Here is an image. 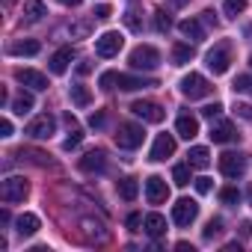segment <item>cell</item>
<instances>
[{"instance_id":"6da1fadb","label":"cell","mask_w":252,"mask_h":252,"mask_svg":"<svg viewBox=\"0 0 252 252\" xmlns=\"http://www.w3.org/2000/svg\"><path fill=\"white\" fill-rule=\"evenodd\" d=\"M143 140H146L143 125H137V122H122V125H119V131H116V146H119V149L134 152V149L143 146Z\"/></svg>"},{"instance_id":"7a4b0ae2","label":"cell","mask_w":252,"mask_h":252,"mask_svg":"<svg viewBox=\"0 0 252 252\" xmlns=\"http://www.w3.org/2000/svg\"><path fill=\"white\" fill-rule=\"evenodd\" d=\"M131 68H137V71H152V68H158L160 65V51L155 48V45H137L134 51H131Z\"/></svg>"},{"instance_id":"3957f363","label":"cell","mask_w":252,"mask_h":252,"mask_svg":"<svg viewBox=\"0 0 252 252\" xmlns=\"http://www.w3.org/2000/svg\"><path fill=\"white\" fill-rule=\"evenodd\" d=\"M205 63H208V68H211L214 74H225L228 65H231V42H217V45L208 51Z\"/></svg>"},{"instance_id":"277c9868","label":"cell","mask_w":252,"mask_h":252,"mask_svg":"<svg viewBox=\"0 0 252 252\" xmlns=\"http://www.w3.org/2000/svg\"><path fill=\"white\" fill-rule=\"evenodd\" d=\"M30 193V184L21 178V175H9L3 184H0V199H3L6 205H15V202H24Z\"/></svg>"},{"instance_id":"5b68a950","label":"cell","mask_w":252,"mask_h":252,"mask_svg":"<svg viewBox=\"0 0 252 252\" xmlns=\"http://www.w3.org/2000/svg\"><path fill=\"white\" fill-rule=\"evenodd\" d=\"M181 95H184V98H190V101L205 98V95H211V83H208L202 74L190 71L187 77H181Z\"/></svg>"},{"instance_id":"8992f818","label":"cell","mask_w":252,"mask_h":252,"mask_svg":"<svg viewBox=\"0 0 252 252\" xmlns=\"http://www.w3.org/2000/svg\"><path fill=\"white\" fill-rule=\"evenodd\" d=\"M54 131H57V119L51 116V113H42V116H36L30 125H27V137H33V140H51L54 137Z\"/></svg>"},{"instance_id":"52a82bcc","label":"cell","mask_w":252,"mask_h":252,"mask_svg":"<svg viewBox=\"0 0 252 252\" xmlns=\"http://www.w3.org/2000/svg\"><path fill=\"white\" fill-rule=\"evenodd\" d=\"M122 45H125V36L119 30H107L95 39V54L98 57H116L122 51Z\"/></svg>"},{"instance_id":"ba28073f","label":"cell","mask_w":252,"mask_h":252,"mask_svg":"<svg viewBox=\"0 0 252 252\" xmlns=\"http://www.w3.org/2000/svg\"><path fill=\"white\" fill-rule=\"evenodd\" d=\"M220 172H222L225 178H240V175L246 172V155H240V152H225V155L220 158Z\"/></svg>"},{"instance_id":"9c48e42d","label":"cell","mask_w":252,"mask_h":252,"mask_svg":"<svg viewBox=\"0 0 252 252\" xmlns=\"http://www.w3.org/2000/svg\"><path fill=\"white\" fill-rule=\"evenodd\" d=\"M131 113L140 116L143 122H155V125L166 119V110H163L160 104H155V101H134V104H131Z\"/></svg>"},{"instance_id":"30bf717a","label":"cell","mask_w":252,"mask_h":252,"mask_svg":"<svg viewBox=\"0 0 252 252\" xmlns=\"http://www.w3.org/2000/svg\"><path fill=\"white\" fill-rule=\"evenodd\" d=\"M196 217H199V205H196L193 199H178V202L172 205V220H175V225H190Z\"/></svg>"},{"instance_id":"8fae6325","label":"cell","mask_w":252,"mask_h":252,"mask_svg":"<svg viewBox=\"0 0 252 252\" xmlns=\"http://www.w3.org/2000/svg\"><path fill=\"white\" fill-rule=\"evenodd\" d=\"M166 196H169V187H166V181L160 175L146 178V199H149V205H163Z\"/></svg>"},{"instance_id":"7c38bea8","label":"cell","mask_w":252,"mask_h":252,"mask_svg":"<svg viewBox=\"0 0 252 252\" xmlns=\"http://www.w3.org/2000/svg\"><path fill=\"white\" fill-rule=\"evenodd\" d=\"M15 80L24 83L27 89H36V92H45L48 89V77L42 71H36V68H18L15 71Z\"/></svg>"},{"instance_id":"4fadbf2b","label":"cell","mask_w":252,"mask_h":252,"mask_svg":"<svg viewBox=\"0 0 252 252\" xmlns=\"http://www.w3.org/2000/svg\"><path fill=\"white\" fill-rule=\"evenodd\" d=\"M175 155V137L172 134H158V140H155V146H152V160H166V158H172Z\"/></svg>"},{"instance_id":"5bb4252c","label":"cell","mask_w":252,"mask_h":252,"mask_svg":"<svg viewBox=\"0 0 252 252\" xmlns=\"http://www.w3.org/2000/svg\"><path fill=\"white\" fill-rule=\"evenodd\" d=\"M104 166H107V155L101 149H92V152H86L80 158V169L83 172H104Z\"/></svg>"},{"instance_id":"9a60e30c","label":"cell","mask_w":252,"mask_h":252,"mask_svg":"<svg viewBox=\"0 0 252 252\" xmlns=\"http://www.w3.org/2000/svg\"><path fill=\"white\" fill-rule=\"evenodd\" d=\"M240 134H237V128L231 122H217V125H211V140L214 143H234Z\"/></svg>"},{"instance_id":"2e32d148","label":"cell","mask_w":252,"mask_h":252,"mask_svg":"<svg viewBox=\"0 0 252 252\" xmlns=\"http://www.w3.org/2000/svg\"><path fill=\"white\" fill-rule=\"evenodd\" d=\"M71 60H74V51H71V48H60V51H54V54H51L48 65H51V71H54V74H65Z\"/></svg>"},{"instance_id":"e0dca14e","label":"cell","mask_w":252,"mask_h":252,"mask_svg":"<svg viewBox=\"0 0 252 252\" xmlns=\"http://www.w3.org/2000/svg\"><path fill=\"white\" fill-rule=\"evenodd\" d=\"M175 131H178V137H181V140H193V137L199 134V119H196V116H190V113L178 116Z\"/></svg>"},{"instance_id":"ac0fdd59","label":"cell","mask_w":252,"mask_h":252,"mask_svg":"<svg viewBox=\"0 0 252 252\" xmlns=\"http://www.w3.org/2000/svg\"><path fill=\"white\" fill-rule=\"evenodd\" d=\"M65 125H68V137H65L63 149H65V152H71V149H77V146L83 143V131H80V125H77V119H74L71 113L65 116Z\"/></svg>"},{"instance_id":"d6986e66","label":"cell","mask_w":252,"mask_h":252,"mask_svg":"<svg viewBox=\"0 0 252 252\" xmlns=\"http://www.w3.org/2000/svg\"><path fill=\"white\" fill-rule=\"evenodd\" d=\"M39 225H42V222H39L36 214H21V217L15 220V231H18L21 237H33V234L39 231Z\"/></svg>"},{"instance_id":"ffe728a7","label":"cell","mask_w":252,"mask_h":252,"mask_svg":"<svg viewBox=\"0 0 252 252\" xmlns=\"http://www.w3.org/2000/svg\"><path fill=\"white\" fill-rule=\"evenodd\" d=\"M143 228H146L149 237H160V234H166V217L163 214H149L143 220Z\"/></svg>"},{"instance_id":"44dd1931","label":"cell","mask_w":252,"mask_h":252,"mask_svg":"<svg viewBox=\"0 0 252 252\" xmlns=\"http://www.w3.org/2000/svg\"><path fill=\"white\" fill-rule=\"evenodd\" d=\"M187 163H190L193 169H205V166H211V152H208L205 146H193V149L187 152Z\"/></svg>"},{"instance_id":"7402d4cb","label":"cell","mask_w":252,"mask_h":252,"mask_svg":"<svg viewBox=\"0 0 252 252\" xmlns=\"http://www.w3.org/2000/svg\"><path fill=\"white\" fill-rule=\"evenodd\" d=\"M39 51H42V45H39L36 39H21V42H15V45L9 48L12 57H36Z\"/></svg>"},{"instance_id":"603a6c76","label":"cell","mask_w":252,"mask_h":252,"mask_svg":"<svg viewBox=\"0 0 252 252\" xmlns=\"http://www.w3.org/2000/svg\"><path fill=\"white\" fill-rule=\"evenodd\" d=\"M193 57H196V48L193 45H184V42H175L172 45V65H187Z\"/></svg>"},{"instance_id":"cb8c5ba5","label":"cell","mask_w":252,"mask_h":252,"mask_svg":"<svg viewBox=\"0 0 252 252\" xmlns=\"http://www.w3.org/2000/svg\"><path fill=\"white\" fill-rule=\"evenodd\" d=\"M45 15H48V6L42 3V0H24V18H27L30 24L42 21Z\"/></svg>"},{"instance_id":"d4e9b609","label":"cell","mask_w":252,"mask_h":252,"mask_svg":"<svg viewBox=\"0 0 252 252\" xmlns=\"http://www.w3.org/2000/svg\"><path fill=\"white\" fill-rule=\"evenodd\" d=\"M146 86H158L155 80H146V77H131V74H119V89L125 92H134V89H146Z\"/></svg>"},{"instance_id":"484cf974","label":"cell","mask_w":252,"mask_h":252,"mask_svg":"<svg viewBox=\"0 0 252 252\" xmlns=\"http://www.w3.org/2000/svg\"><path fill=\"white\" fill-rule=\"evenodd\" d=\"M178 30H181V36H187V39H193V42H202V39H205V30H202V24H199L196 18H184V21L178 24Z\"/></svg>"},{"instance_id":"4316f807","label":"cell","mask_w":252,"mask_h":252,"mask_svg":"<svg viewBox=\"0 0 252 252\" xmlns=\"http://www.w3.org/2000/svg\"><path fill=\"white\" fill-rule=\"evenodd\" d=\"M33 104H36V101H33L30 92H18V95L12 98V110H15L18 116H27V113L33 110Z\"/></svg>"},{"instance_id":"83f0119b","label":"cell","mask_w":252,"mask_h":252,"mask_svg":"<svg viewBox=\"0 0 252 252\" xmlns=\"http://www.w3.org/2000/svg\"><path fill=\"white\" fill-rule=\"evenodd\" d=\"M71 104L74 107H89L92 104V95H89V89L83 83H74L71 86Z\"/></svg>"},{"instance_id":"f1b7e54d","label":"cell","mask_w":252,"mask_h":252,"mask_svg":"<svg viewBox=\"0 0 252 252\" xmlns=\"http://www.w3.org/2000/svg\"><path fill=\"white\" fill-rule=\"evenodd\" d=\"M80 225H83V234H86V240H98V243H101V240L107 237V231L101 228V222H92V220H83Z\"/></svg>"},{"instance_id":"f546056e","label":"cell","mask_w":252,"mask_h":252,"mask_svg":"<svg viewBox=\"0 0 252 252\" xmlns=\"http://www.w3.org/2000/svg\"><path fill=\"white\" fill-rule=\"evenodd\" d=\"M137 190H140V187H137L134 178H122V181H119V196H122L125 202H134V199H137Z\"/></svg>"},{"instance_id":"4dcf8cb0","label":"cell","mask_w":252,"mask_h":252,"mask_svg":"<svg viewBox=\"0 0 252 252\" xmlns=\"http://www.w3.org/2000/svg\"><path fill=\"white\" fill-rule=\"evenodd\" d=\"M190 169H193L190 163H178V166L172 169V181H175L178 187H187V184L193 181V178H190Z\"/></svg>"},{"instance_id":"1f68e13d","label":"cell","mask_w":252,"mask_h":252,"mask_svg":"<svg viewBox=\"0 0 252 252\" xmlns=\"http://www.w3.org/2000/svg\"><path fill=\"white\" fill-rule=\"evenodd\" d=\"M243 9H246V0H225V3H222V12L228 18H237Z\"/></svg>"},{"instance_id":"d6a6232c","label":"cell","mask_w":252,"mask_h":252,"mask_svg":"<svg viewBox=\"0 0 252 252\" xmlns=\"http://www.w3.org/2000/svg\"><path fill=\"white\" fill-rule=\"evenodd\" d=\"M231 86H234V92H240V95H252V74H237V80H234Z\"/></svg>"},{"instance_id":"836d02e7","label":"cell","mask_w":252,"mask_h":252,"mask_svg":"<svg viewBox=\"0 0 252 252\" xmlns=\"http://www.w3.org/2000/svg\"><path fill=\"white\" fill-rule=\"evenodd\" d=\"M155 27H158V33H166L172 27V18L166 15V9H158L155 12Z\"/></svg>"},{"instance_id":"e575fe53","label":"cell","mask_w":252,"mask_h":252,"mask_svg":"<svg viewBox=\"0 0 252 252\" xmlns=\"http://www.w3.org/2000/svg\"><path fill=\"white\" fill-rule=\"evenodd\" d=\"M92 33V21H77L71 24V39H86Z\"/></svg>"},{"instance_id":"d590c367","label":"cell","mask_w":252,"mask_h":252,"mask_svg":"<svg viewBox=\"0 0 252 252\" xmlns=\"http://www.w3.org/2000/svg\"><path fill=\"white\" fill-rule=\"evenodd\" d=\"M220 202H222V205H237V202H240V190H237V187L220 190Z\"/></svg>"},{"instance_id":"8d00e7d4","label":"cell","mask_w":252,"mask_h":252,"mask_svg":"<svg viewBox=\"0 0 252 252\" xmlns=\"http://www.w3.org/2000/svg\"><path fill=\"white\" fill-rule=\"evenodd\" d=\"M18 158H30V160H33V163H39V166H45V163H48V155L33 152V149H21V152H18Z\"/></svg>"},{"instance_id":"74e56055","label":"cell","mask_w":252,"mask_h":252,"mask_svg":"<svg viewBox=\"0 0 252 252\" xmlns=\"http://www.w3.org/2000/svg\"><path fill=\"white\" fill-rule=\"evenodd\" d=\"M220 231H222V220H211V222L205 225V231H202V237H205V240H214V237H217Z\"/></svg>"},{"instance_id":"f35d334b","label":"cell","mask_w":252,"mask_h":252,"mask_svg":"<svg viewBox=\"0 0 252 252\" xmlns=\"http://www.w3.org/2000/svg\"><path fill=\"white\" fill-rule=\"evenodd\" d=\"M98 83H101V89H113V83H119V74L116 71H104L98 77Z\"/></svg>"},{"instance_id":"ab89813d","label":"cell","mask_w":252,"mask_h":252,"mask_svg":"<svg viewBox=\"0 0 252 252\" xmlns=\"http://www.w3.org/2000/svg\"><path fill=\"white\" fill-rule=\"evenodd\" d=\"M220 113H222V104H220V101H214V104L202 107V116H205V119H220Z\"/></svg>"},{"instance_id":"60d3db41","label":"cell","mask_w":252,"mask_h":252,"mask_svg":"<svg viewBox=\"0 0 252 252\" xmlns=\"http://www.w3.org/2000/svg\"><path fill=\"white\" fill-rule=\"evenodd\" d=\"M125 24H128L131 30H143V21H140V15H137L134 9H131L128 15H125Z\"/></svg>"},{"instance_id":"b9f144b4","label":"cell","mask_w":252,"mask_h":252,"mask_svg":"<svg viewBox=\"0 0 252 252\" xmlns=\"http://www.w3.org/2000/svg\"><path fill=\"white\" fill-rule=\"evenodd\" d=\"M92 15H95V18H98V21H107V18H110V15H113V9H110V6H107V3H101V6H95V12H92Z\"/></svg>"},{"instance_id":"7bdbcfd3","label":"cell","mask_w":252,"mask_h":252,"mask_svg":"<svg viewBox=\"0 0 252 252\" xmlns=\"http://www.w3.org/2000/svg\"><path fill=\"white\" fill-rule=\"evenodd\" d=\"M140 225H143V217H140L137 211L128 214V228H131V231H140Z\"/></svg>"},{"instance_id":"ee69618b","label":"cell","mask_w":252,"mask_h":252,"mask_svg":"<svg viewBox=\"0 0 252 252\" xmlns=\"http://www.w3.org/2000/svg\"><path fill=\"white\" fill-rule=\"evenodd\" d=\"M211 187H214V184H211V178H205V175H202V178H196V190H199V193H211Z\"/></svg>"},{"instance_id":"f6af8a7d","label":"cell","mask_w":252,"mask_h":252,"mask_svg":"<svg viewBox=\"0 0 252 252\" xmlns=\"http://www.w3.org/2000/svg\"><path fill=\"white\" fill-rule=\"evenodd\" d=\"M234 113H237L240 119H252V107H249V104H237V107H234Z\"/></svg>"},{"instance_id":"bcb514c9","label":"cell","mask_w":252,"mask_h":252,"mask_svg":"<svg viewBox=\"0 0 252 252\" xmlns=\"http://www.w3.org/2000/svg\"><path fill=\"white\" fill-rule=\"evenodd\" d=\"M0 137H12V122L9 119H0Z\"/></svg>"},{"instance_id":"7dc6e473","label":"cell","mask_w":252,"mask_h":252,"mask_svg":"<svg viewBox=\"0 0 252 252\" xmlns=\"http://www.w3.org/2000/svg\"><path fill=\"white\" fill-rule=\"evenodd\" d=\"M89 125H92V128H101V125H104V113H92L89 116Z\"/></svg>"},{"instance_id":"c3c4849f","label":"cell","mask_w":252,"mask_h":252,"mask_svg":"<svg viewBox=\"0 0 252 252\" xmlns=\"http://www.w3.org/2000/svg\"><path fill=\"white\" fill-rule=\"evenodd\" d=\"M89 71H92V63H89V60H83V63L77 65V74H89Z\"/></svg>"},{"instance_id":"681fc988","label":"cell","mask_w":252,"mask_h":252,"mask_svg":"<svg viewBox=\"0 0 252 252\" xmlns=\"http://www.w3.org/2000/svg\"><path fill=\"white\" fill-rule=\"evenodd\" d=\"M202 18H205V24H214V27H217V15H214L211 9H208V12H202Z\"/></svg>"},{"instance_id":"f907efd6","label":"cell","mask_w":252,"mask_h":252,"mask_svg":"<svg viewBox=\"0 0 252 252\" xmlns=\"http://www.w3.org/2000/svg\"><path fill=\"white\" fill-rule=\"evenodd\" d=\"M240 234L243 237H252V222H240Z\"/></svg>"},{"instance_id":"816d5d0a","label":"cell","mask_w":252,"mask_h":252,"mask_svg":"<svg viewBox=\"0 0 252 252\" xmlns=\"http://www.w3.org/2000/svg\"><path fill=\"white\" fill-rule=\"evenodd\" d=\"M175 249H181V252H193V246H190V243H184V240H181V243H175Z\"/></svg>"},{"instance_id":"f5cc1de1","label":"cell","mask_w":252,"mask_h":252,"mask_svg":"<svg viewBox=\"0 0 252 252\" xmlns=\"http://www.w3.org/2000/svg\"><path fill=\"white\" fill-rule=\"evenodd\" d=\"M225 252H240V243H225Z\"/></svg>"},{"instance_id":"db71d44e","label":"cell","mask_w":252,"mask_h":252,"mask_svg":"<svg viewBox=\"0 0 252 252\" xmlns=\"http://www.w3.org/2000/svg\"><path fill=\"white\" fill-rule=\"evenodd\" d=\"M166 3H169V6H175V9H178V6H184V3H187V0H166Z\"/></svg>"},{"instance_id":"11a10c76","label":"cell","mask_w":252,"mask_h":252,"mask_svg":"<svg viewBox=\"0 0 252 252\" xmlns=\"http://www.w3.org/2000/svg\"><path fill=\"white\" fill-rule=\"evenodd\" d=\"M60 3H65V6H80V0H60Z\"/></svg>"},{"instance_id":"9f6ffc18","label":"cell","mask_w":252,"mask_h":252,"mask_svg":"<svg viewBox=\"0 0 252 252\" xmlns=\"http://www.w3.org/2000/svg\"><path fill=\"white\" fill-rule=\"evenodd\" d=\"M249 65H252V57H249Z\"/></svg>"}]
</instances>
